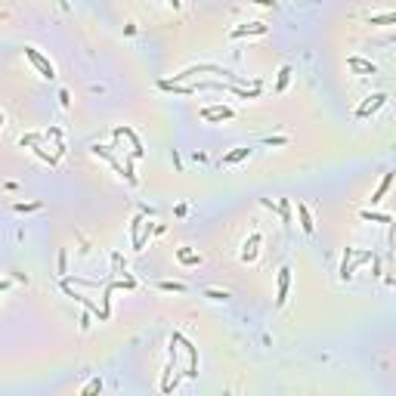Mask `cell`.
Wrapping results in <instances>:
<instances>
[{"mask_svg":"<svg viewBox=\"0 0 396 396\" xmlns=\"http://www.w3.org/2000/svg\"><path fill=\"white\" fill-rule=\"evenodd\" d=\"M25 56H28V59L34 62V68H38V71H41V75H44L47 81H53V78H56V68H53V65H50V62H47V59L41 56V53L34 50V47H25Z\"/></svg>","mask_w":396,"mask_h":396,"instance_id":"cell-1","label":"cell"},{"mask_svg":"<svg viewBox=\"0 0 396 396\" xmlns=\"http://www.w3.org/2000/svg\"><path fill=\"white\" fill-rule=\"evenodd\" d=\"M384 102H387V93H377V96H371L368 102H362V105L356 109V118H368L371 112H377V109H381Z\"/></svg>","mask_w":396,"mask_h":396,"instance_id":"cell-2","label":"cell"},{"mask_svg":"<svg viewBox=\"0 0 396 396\" xmlns=\"http://www.w3.org/2000/svg\"><path fill=\"white\" fill-rule=\"evenodd\" d=\"M288 285H291V269L288 266H282L279 269V297H276V303L282 307V303L288 300Z\"/></svg>","mask_w":396,"mask_h":396,"instance_id":"cell-3","label":"cell"},{"mask_svg":"<svg viewBox=\"0 0 396 396\" xmlns=\"http://www.w3.org/2000/svg\"><path fill=\"white\" fill-rule=\"evenodd\" d=\"M297 214H300V226H303V232H313V217H310V208L303 205V202H297Z\"/></svg>","mask_w":396,"mask_h":396,"instance_id":"cell-4","label":"cell"},{"mask_svg":"<svg viewBox=\"0 0 396 396\" xmlns=\"http://www.w3.org/2000/svg\"><path fill=\"white\" fill-rule=\"evenodd\" d=\"M393 186V173H384V179H381V186H377L374 189V195H371V205H377V202H381V198L387 195V189Z\"/></svg>","mask_w":396,"mask_h":396,"instance_id":"cell-5","label":"cell"},{"mask_svg":"<svg viewBox=\"0 0 396 396\" xmlns=\"http://www.w3.org/2000/svg\"><path fill=\"white\" fill-rule=\"evenodd\" d=\"M257 245H260V232H254V236H251V242H245L242 257H245V260H254V257H257Z\"/></svg>","mask_w":396,"mask_h":396,"instance_id":"cell-6","label":"cell"},{"mask_svg":"<svg viewBox=\"0 0 396 396\" xmlns=\"http://www.w3.org/2000/svg\"><path fill=\"white\" fill-rule=\"evenodd\" d=\"M245 34H266V25H245V28H236L232 31V38H245Z\"/></svg>","mask_w":396,"mask_h":396,"instance_id":"cell-7","label":"cell"},{"mask_svg":"<svg viewBox=\"0 0 396 396\" xmlns=\"http://www.w3.org/2000/svg\"><path fill=\"white\" fill-rule=\"evenodd\" d=\"M202 115H205L208 121H217V118H232V112H229V109H205Z\"/></svg>","mask_w":396,"mask_h":396,"instance_id":"cell-8","label":"cell"},{"mask_svg":"<svg viewBox=\"0 0 396 396\" xmlns=\"http://www.w3.org/2000/svg\"><path fill=\"white\" fill-rule=\"evenodd\" d=\"M248 152H251V149H236V152H229V155L223 158V164H236V161H242Z\"/></svg>","mask_w":396,"mask_h":396,"instance_id":"cell-9","label":"cell"},{"mask_svg":"<svg viewBox=\"0 0 396 396\" xmlns=\"http://www.w3.org/2000/svg\"><path fill=\"white\" fill-rule=\"evenodd\" d=\"M393 22H396V16H393V13H387V16H377V19L371 16V25H393Z\"/></svg>","mask_w":396,"mask_h":396,"instance_id":"cell-10","label":"cell"},{"mask_svg":"<svg viewBox=\"0 0 396 396\" xmlns=\"http://www.w3.org/2000/svg\"><path fill=\"white\" fill-rule=\"evenodd\" d=\"M288 78H291V65H285V68L279 71V90H285V87H288Z\"/></svg>","mask_w":396,"mask_h":396,"instance_id":"cell-11","label":"cell"},{"mask_svg":"<svg viewBox=\"0 0 396 396\" xmlns=\"http://www.w3.org/2000/svg\"><path fill=\"white\" fill-rule=\"evenodd\" d=\"M158 288L161 291H186V285H179V282H161Z\"/></svg>","mask_w":396,"mask_h":396,"instance_id":"cell-12","label":"cell"},{"mask_svg":"<svg viewBox=\"0 0 396 396\" xmlns=\"http://www.w3.org/2000/svg\"><path fill=\"white\" fill-rule=\"evenodd\" d=\"M362 220H381V223H390V214H368V211H362Z\"/></svg>","mask_w":396,"mask_h":396,"instance_id":"cell-13","label":"cell"},{"mask_svg":"<svg viewBox=\"0 0 396 396\" xmlns=\"http://www.w3.org/2000/svg\"><path fill=\"white\" fill-rule=\"evenodd\" d=\"M350 65H353V68H362V71H371V75L377 71V68H374L371 62H362V59H350Z\"/></svg>","mask_w":396,"mask_h":396,"instance_id":"cell-14","label":"cell"},{"mask_svg":"<svg viewBox=\"0 0 396 396\" xmlns=\"http://www.w3.org/2000/svg\"><path fill=\"white\" fill-rule=\"evenodd\" d=\"M96 390H102V381H99V377H93V381H90V384L84 387V396H90V393H96Z\"/></svg>","mask_w":396,"mask_h":396,"instance_id":"cell-15","label":"cell"},{"mask_svg":"<svg viewBox=\"0 0 396 396\" xmlns=\"http://www.w3.org/2000/svg\"><path fill=\"white\" fill-rule=\"evenodd\" d=\"M179 260H183V263H198V254H192V251H179Z\"/></svg>","mask_w":396,"mask_h":396,"instance_id":"cell-16","label":"cell"},{"mask_svg":"<svg viewBox=\"0 0 396 396\" xmlns=\"http://www.w3.org/2000/svg\"><path fill=\"white\" fill-rule=\"evenodd\" d=\"M41 205L38 202H34V205H16V211H19V214H25V211H38Z\"/></svg>","mask_w":396,"mask_h":396,"instance_id":"cell-17","label":"cell"},{"mask_svg":"<svg viewBox=\"0 0 396 396\" xmlns=\"http://www.w3.org/2000/svg\"><path fill=\"white\" fill-rule=\"evenodd\" d=\"M208 297H211V300H226L229 294H226V291H208Z\"/></svg>","mask_w":396,"mask_h":396,"instance_id":"cell-18","label":"cell"},{"mask_svg":"<svg viewBox=\"0 0 396 396\" xmlns=\"http://www.w3.org/2000/svg\"><path fill=\"white\" fill-rule=\"evenodd\" d=\"M254 4H260V7H273V0H254Z\"/></svg>","mask_w":396,"mask_h":396,"instance_id":"cell-19","label":"cell"},{"mask_svg":"<svg viewBox=\"0 0 396 396\" xmlns=\"http://www.w3.org/2000/svg\"><path fill=\"white\" fill-rule=\"evenodd\" d=\"M167 4H170V7H179V0H167Z\"/></svg>","mask_w":396,"mask_h":396,"instance_id":"cell-20","label":"cell"}]
</instances>
